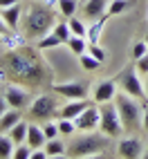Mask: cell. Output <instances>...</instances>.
<instances>
[{
  "mask_svg": "<svg viewBox=\"0 0 148 159\" xmlns=\"http://www.w3.org/2000/svg\"><path fill=\"white\" fill-rule=\"evenodd\" d=\"M2 72L18 85L25 88H43L52 79L49 65L40 58L34 47H18L2 56Z\"/></svg>",
  "mask_w": 148,
  "mask_h": 159,
  "instance_id": "1",
  "label": "cell"
},
{
  "mask_svg": "<svg viewBox=\"0 0 148 159\" xmlns=\"http://www.w3.org/2000/svg\"><path fill=\"white\" fill-rule=\"evenodd\" d=\"M54 25V11L40 2H34L23 16V31L27 38H43Z\"/></svg>",
  "mask_w": 148,
  "mask_h": 159,
  "instance_id": "2",
  "label": "cell"
},
{
  "mask_svg": "<svg viewBox=\"0 0 148 159\" xmlns=\"http://www.w3.org/2000/svg\"><path fill=\"white\" fill-rule=\"evenodd\" d=\"M114 105H117L119 110V116H121V123L126 130H137L141 125V116H144V110L141 105L137 103L135 97H130V94L126 92H117V97H114Z\"/></svg>",
  "mask_w": 148,
  "mask_h": 159,
  "instance_id": "3",
  "label": "cell"
},
{
  "mask_svg": "<svg viewBox=\"0 0 148 159\" xmlns=\"http://www.w3.org/2000/svg\"><path fill=\"white\" fill-rule=\"evenodd\" d=\"M108 148V139L105 134H86V137H79L70 148H67V155L70 157H99L103 155V150Z\"/></svg>",
  "mask_w": 148,
  "mask_h": 159,
  "instance_id": "4",
  "label": "cell"
},
{
  "mask_svg": "<svg viewBox=\"0 0 148 159\" xmlns=\"http://www.w3.org/2000/svg\"><path fill=\"white\" fill-rule=\"evenodd\" d=\"M99 108H101V121H99L101 134L110 137V139L119 137L126 128H123V123H121V116H119V110H117V105H114V101L101 103Z\"/></svg>",
  "mask_w": 148,
  "mask_h": 159,
  "instance_id": "5",
  "label": "cell"
},
{
  "mask_svg": "<svg viewBox=\"0 0 148 159\" xmlns=\"http://www.w3.org/2000/svg\"><path fill=\"white\" fill-rule=\"evenodd\" d=\"M58 114V103H56V97L52 94H43L31 101L29 105V116L38 123H45V121H52V116Z\"/></svg>",
  "mask_w": 148,
  "mask_h": 159,
  "instance_id": "6",
  "label": "cell"
},
{
  "mask_svg": "<svg viewBox=\"0 0 148 159\" xmlns=\"http://www.w3.org/2000/svg\"><path fill=\"white\" fill-rule=\"evenodd\" d=\"M117 83L121 85V92L130 94V97H135V99H144L146 88L141 85V81H139V72H137V70H126L121 76H119Z\"/></svg>",
  "mask_w": 148,
  "mask_h": 159,
  "instance_id": "7",
  "label": "cell"
},
{
  "mask_svg": "<svg viewBox=\"0 0 148 159\" xmlns=\"http://www.w3.org/2000/svg\"><path fill=\"white\" fill-rule=\"evenodd\" d=\"M99 121H101V108L90 103L88 108L74 119V125H76V130H81V132H92V130L99 128Z\"/></svg>",
  "mask_w": 148,
  "mask_h": 159,
  "instance_id": "8",
  "label": "cell"
},
{
  "mask_svg": "<svg viewBox=\"0 0 148 159\" xmlns=\"http://www.w3.org/2000/svg\"><path fill=\"white\" fill-rule=\"evenodd\" d=\"M117 155L123 159H137V157H144V146L137 137H123L117 143Z\"/></svg>",
  "mask_w": 148,
  "mask_h": 159,
  "instance_id": "9",
  "label": "cell"
},
{
  "mask_svg": "<svg viewBox=\"0 0 148 159\" xmlns=\"http://www.w3.org/2000/svg\"><path fill=\"white\" fill-rule=\"evenodd\" d=\"M52 90H54V94H58V97H65L67 101L70 99H86L88 97V90H86L83 83H54Z\"/></svg>",
  "mask_w": 148,
  "mask_h": 159,
  "instance_id": "10",
  "label": "cell"
},
{
  "mask_svg": "<svg viewBox=\"0 0 148 159\" xmlns=\"http://www.w3.org/2000/svg\"><path fill=\"white\" fill-rule=\"evenodd\" d=\"M5 99L9 103V108H16V110H23L27 101H29V94L25 90V85H18V83H14V85H9L5 90Z\"/></svg>",
  "mask_w": 148,
  "mask_h": 159,
  "instance_id": "11",
  "label": "cell"
},
{
  "mask_svg": "<svg viewBox=\"0 0 148 159\" xmlns=\"http://www.w3.org/2000/svg\"><path fill=\"white\" fill-rule=\"evenodd\" d=\"M88 105H90L88 99H70L63 108H58V114H56V116H58V119H72V121H74L83 110L88 108Z\"/></svg>",
  "mask_w": 148,
  "mask_h": 159,
  "instance_id": "12",
  "label": "cell"
},
{
  "mask_svg": "<svg viewBox=\"0 0 148 159\" xmlns=\"http://www.w3.org/2000/svg\"><path fill=\"white\" fill-rule=\"evenodd\" d=\"M114 97H117V83L114 81H101L97 88H94V94L92 99L94 103H108V101H114Z\"/></svg>",
  "mask_w": 148,
  "mask_h": 159,
  "instance_id": "13",
  "label": "cell"
},
{
  "mask_svg": "<svg viewBox=\"0 0 148 159\" xmlns=\"http://www.w3.org/2000/svg\"><path fill=\"white\" fill-rule=\"evenodd\" d=\"M0 16L7 23V27L12 31H18L20 29V16H23V9H20V2L16 5H9V7H2L0 9Z\"/></svg>",
  "mask_w": 148,
  "mask_h": 159,
  "instance_id": "14",
  "label": "cell"
},
{
  "mask_svg": "<svg viewBox=\"0 0 148 159\" xmlns=\"http://www.w3.org/2000/svg\"><path fill=\"white\" fill-rule=\"evenodd\" d=\"M81 11L88 20H99L101 16L108 14V5H105V0H88Z\"/></svg>",
  "mask_w": 148,
  "mask_h": 159,
  "instance_id": "15",
  "label": "cell"
},
{
  "mask_svg": "<svg viewBox=\"0 0 148 159\" xmlns=\"http://www.w3.org/2000/svg\"><path fill=\"white\" fill-rule=\"evenodd\" d=\"M18 121H23V116H20V110H16V108H9L2 116H0V132L2 134H7L9 130L14 128V125L18 123Z\"/></svg>",
  "mask_w": 148,
  "mask_h": 159,
  "instance_id": "16",
  "label": "cell"
},
{
  "mask_svg": "<svg viewBox=\"0 0 148 159\" xmlns=\"http://www.w3.org/2000/svg\"><path fill=\"white\" fill-rule=\"evenodd\" d=\"M27 143L31 148H45L47 137H45L43 128H38V125H29V130H27Z\"/></svg>",
  "mask_w": 148,
  "mask_h": 159,
  "instance_id": "17",
  "label": "cell"
},
{
  "mask_svg": "<svg viewBox=\"0 0 148 159\" xmlns=\"http://www.w3.org/2000/svg\"><path fill=\"white\" fill-rule=\"evenodd\" d=\"M27 130H29V123H25V121H18L12 130H9L7 134L14 139V143L18 146V143H27Z\"/></svg>",
  "mask_w": 148,
  "mask_h": 159,
  "instance_id": "18",
  "label": "cell"
},
{
  "mask_svg": "<svg viewBox=\"0 0 148 159\" xmlns=\"http://www.w3.org/2000/svg\"><path fill=\"white\" fill-rule=\"evenodd\" d=\"M45 152H47V157H63V155H67V146L63 143L58 137H56V139H47Z\"/></svg>",
  "mask_w": 148,
  "mask_h": 159,
  "instance_id": "19",
  "label": "cell"
},
{
  "mask_svg": "<svg viewBox=\"0 0 148 159\" xmlns=\"http://www.w3.org/2000/svg\"><path fill=\"white\" fill-rule=\"evenodd\" d=\"M105 23H108V14L105 16H101L97 23H92V27L88 29V43H99V38H101V31H103V27H105Z\"/></svg>",
  "mask_w": 148,
  "mask_h": 159,
  "instance_id": "20",
  "label": "cell"
},
{
  "mask_svg": "<svg viewBox=\"0 0 148 159\" xmlns=\"http://www.w3.org/2000/svg\"><path fill=\"white\" fill-rule=\"evenodd\" d=\"M14 148H16V143H14L12 137L0 132V159H12L14 157Z\"/></svg>",
  "mask_w": 148,
  "mask_h": 159,
  "instance_id": "21",
  "label": "cell"
},
{
  "mask_svg": "<svg viewBox=\"0 0 148 159\" xmlns=\"http://www.w3.org/2000/svg\"><path fill=\"white\" fill-rule=\"evenodd\" d=\"M65 45L70 47L72 54H76V56H81V54H86V52H88V40L83 36H72Z\"/></svg>",
  "mask_w": 148,
  "mask_h": 159,
  "instance_id": "22",
  "label": "cell"
},
{
  "mask_svg": "<svg viewBox=\"0 0 148 159\" xmlns=\"http://www.w3.org/2000/svg\"><path fill=\"white\" fill-rule=\"evenodd\" d=\"M56 5H58V11L65 18H72L74 14H76V9H79L76 0H56Z\"/></svg>",
  "mask_w": 148,
  "mask_h": 159,
  "instance_id": "23",
  "label": "cell"
},
{
  "mask_svg": "<svg viewBox=\"0 0 148 159\" xmlns=\"http://www.w3.org/2000/svg\"><path fill=\"white\" fill-rule=\"evenodd\" d=\"M36 45H38V49H49V47H58L63 43H61V38L54 34V31H52V34H45L43 38H38Z\"/></svg>",
  "mask_w": 148,
  "mask_h": 159,
  "instance_id": "24",
  "label": "cell"
},
{
  "mask_svg": "<svg viewBox=\"0 0 148 159\" xmlns=\"http://www.w3.org/2000/svg\"><path fill=\"white\" fill-rule=\"evenodd\" d=\"M67 25H70V29H72V36H83V38L88 36V29H86V25H83V20H79L76 16H72V18L67 20Z\"/></svg>",
  "mask_w": 148,
  "mask_h": 159,
  "instance_id": "25",
  "label": "cell"
},
{
  "mask_svg": "<svg viewBox=\"0 0 148 159\" xmlns=\"http://www.w3.org/2000/svg\"><path fill=\"white\" fill-rule=\"evenodd\" d=\"M52 31H54V34L61 38V43H63V45H65L67 40L72 38V29H70V25H67V23H56Z\"/></svg>",
  "mask_w": 148,
  "mask_h": 159,
  "instance_id": "26",
  "label": "cell"
},
{
  "mask_svg": "<svg viewBox=\"0 0 148 159\" xmlns=\"http://www.w3.org/2000/svg\"><path fill=\"white\" fill-rule=\"evenodd\" d=\"M79 61H81V67H83V70H88V72H94V70H97V67L101 65V63H99L97 58H94V56L90 54V52L81 54V56H79Z\"/></svg>",
  "mask_w": 148,
  "mask_h": 159,
  "instance_id": "27",
  "label": "cell"
},
{
  "mask_svg": "<svg viewBox=\"0 0 148 159\" xmlns=\"http://www.w3.org/2000/svg\"><path fill=\"white\" fill-rule=\"evenodd\" d=\"M128 0H112V2L108 5V16H117V14H121V11H126L128 9Z\"/></svg>",
  "mask_w": 148,
  "mask_h": 159,
  "instance_id": "28",
  "label": "cell"
},
{
  "mask_svg": "<svg viewBox=\"0 0 148 159\" xmlns=\"http://www.w3.org/2000/svg\"><path fill=\"white\" fill-rule=\"evenodd\" d=\"M31 152H34V148H31L29 143H18L14 148V159H29Z\"/></svg>",
  "mask_w": 148,
  "mask_h": 159,
  "instance_id": "29",
  "label": "cell"
},
{
  "mask_svg": "<svg viewBox=\"0 0 148 159\" xmlns=\"http://www.w3.org/2000/svg\"><path fill=\"white\" fill-rule=\"evenodd\" d=\"M58 130H61L63 137H70L74 130H76V125H74L72 119H58Z\"/></svg>",
  "mask_w": 148,
  "mask_h": 159,
  "instance_id": "30",
  "label": "cell"
},
{
  "mask_svg": "<svg viewBox=\"0 0 148 159\" xmlns=\"http://www.w3.org/2000/svg\"><path fill=\"white\" fill-rule=\"evenodd\" d=\"M88 52H90V54L97 58L99 63H103V61H105V49H103L99 43H88Z\"/></svg>",
  "mask_w": 148,
  "mask_h": 159,
  "instance_id": "31",
  "label": "cell"
},
{
  "mask_svg": "<svg viewBox=\"0 0 148 159\" xmlns=\"http://www.w3.org/2000/svg\"><path fill=\"white\" fill-rule=\"evenodd\" d=\"M43 132H45V137H47V139H56V137L61 134V130H58V123L45 121V125H43Z\"/></svg>",
  "mask_w": 148,
  "mask_h": 159,
  "instance_id": "32",
  "label": "cell"
},
{
  "mask_svg": "<svg viewBox=\"0 0 148 159\" xmlns=\"http://www.w3.org/2000/svg\"><path fill=\"white\" fill-rule=\"evenodd\" d=\"M144 54H148V43H146V40L135 43V45H132V58L137 61V58H141Z\"/></svg>",
  "mask_w": 148,
  "mask_h": 159,
  "instance_id": "33",
  "label": "cell"
},
{
  "mask_svg": "<svg viewBox=\"0 0 148 159\" xmlns=\"http://www.w3.org/2000/svg\"><path fill=\"white\" fill-rule=\"evenodd\" d=\"M135 70L139 74H146V76H148V54H144L141 58L135 61Z\"/></svg>",
  "mask_w": 148,
  "mask_h": 159,
  "instance_id": "34",
  "label": "cell"
},
{
  "mask_svg": "<svg viewBox=\"0 0 148 159\" xmlns=\"http://www.w3.org/2000/svg\"><path fill=\"white\" fill-rule=\"evenodd\" d=\"M7 110H9V103H7V99H5V97H0V116H2Z\"/></svg>",
  "mask_w": 148,
  "mask_h": 159,
  "instance_id": "35",
  "label": "cell"
},
{
  "mask_svg": "<svg viewBox=\"0 0 148 159\" xmlns=\"http://www.w3.org/2000/svg\"><path fill=\"white\" fill-rule=\"evenodd\" d=\"M141 130L148 132V108L144 110V116H141Z\"/></svg>",
  "mask_w": 148,
  "mask_h": 159,
  "instance_id": "36",
  "label": "cell"
},
{
  "mask_svg": "<svg viewBox=\"0 0 148 159\" xmlns=\"http://www.w3.org/2000/svg\"><path fill=\"white\" fill-rule=\"evenodd\" d=\"M16 2H20V0H0V9H2V7H9V5H16Z\"/></svg>",
  "mask_w": 148,
  "mask_h": 159,
  "instance_id": "37",
  "label": "cell"
},
{
  "mask_svg": "<svg viewBox=\"0 0 148 159\" xmlns=\"http://www.w3.org/2000/svg\"><path fill=\"white\" fill-rule=\"evenodd\" d=\"M9 27H7V23H5V20H2V16H0V36H2L5 34V31H7Z\"/></svg>",
  "mask_w": 148,
  "mask_h": 159,
  "instance_id": "38",
  "label": "cell"
},
{
  "mask_svg": "<svg viewBox=\"0 0 148 159\" xmlns=\"http://www.w3.org/2000/svg\"><path fill=\"white\" fill-rule=\"evenodd\" d=\"M144 40H146V43H148V31H146V38H144Z\"/></svg>",
  "mask_w": 148,
  "mask_h": 159,
  "instance_id": "39",
  "label": "cell"
},
{
  "mask_svg": "<svg viewBox=\"0 0 148 159\" xmlns=\"http://www.w3.org/2000/svg\"><path fill=\"white\" fill-rule=\"evenodd\" d=\"M146 94H148V81H146Z\"/></svg>",
  "mask_w": 148,
  "mask_h": 159,
  "instance_id": "40",
  "label": "cell"
},
{
  "mask_svg": "<svg viewBox=\"0 0 148 159\" xmlns=\"http://www.w3.org/2000/svg\"><path fill=\"white\" fill-rule=\"evenodd\" d=\"M146 157H148V148H146Z\"/></svg>",
  "mask_w": 148,
  "mask_h": 159,
  "instance_id": "41",
  "label": "cell"
}]
</instances>
